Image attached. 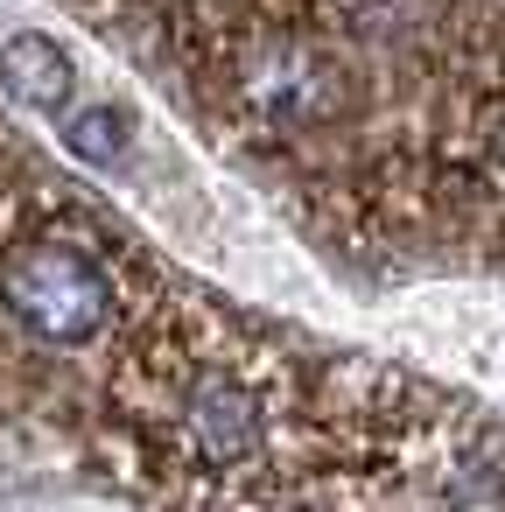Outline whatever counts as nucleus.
I'll use <instances>...</instances> for the list:
<instances>
[{"instance_id":"7ed1b4c3","label":"nucleus","mask_w":505,"mask_h":512,"mask_svg":"<svg viewBox=\"0 0 505 512\" xmlns=\"http://www.w3.org/2000/svg\"><path fill=\"white\" fill-rule=\"evenodd\" d=\"M344 99V78L316 57V50H267L246 78V106L281 120V127H309Z\"/></svg>"},{"instance_id":"39448f33","label":"nucleus","mask_w":505,"mask_h":512,"mask_svg":"<svg viewBox=\"0 0 505 512\" xmlns=\"http://www.w3.org/2000/svg\"><path fill=\"white\" fill-rule=\"evenodd\" d=\"M127 141H134V120H127L120 106H71V113H64V148H71L78 162H92V169L120 162Z\"/></svg>"},{"instance_id":"423d86ee","label":"nucleus","mask_w":505,"mask_h":512,"mask_svg":"<svg viewBox=\"0 0 505 512\" xmlns=\"http://www.w3.org/2000/svg\"><path fill=\"white\" fill-rule=\"evenodd\" d=\"M491 155H498V169H505V120H498V141H491Z\"/></svg>"},{"instance_id":"20e7f679","label":"nucleus","mask_w":505,"mask_h":512,"mask_svg":"<svg viewBox=\"0 0 505 512\" xmlns=\"http://www.w3.org/2000/svg\"><path fill=\"white\" fill-rule=\"evenodd\" d=\"M71 85H78V71H71V57L50 36L22 29V36L0 43V92L22 99L29 113H64L71 106Z\"/></svg>"},{"instance_id":"f257e3e1","label":"nucleus","mask_w":505,"mask_h":512,"mask_svg":"<svg viewBox=\"0 0 505 512\" xmlns=\"http://www.w3.org/2000/svg\"><path fill=\"white\" fill-rule=\"evenodd\" d=\"M0 309L15 316V330H29L36 344H92L113 309H120V288L106 274V260L78 239H15L0 253Z\"/></svg>"},{"instance_id":"f03ea898","label":"nucleus","mask_w":505,"mask_h":512,"mask_svg":"<svg viewBox=\"0 0 505 512\" xmlns=\"http://www.w3.org/2000/svg\"><path fill=\"white\" fill-rule=\"evenodd\" d=\"M183 435L211 463H253L267 449V435H274L267 428V393L232 365H204L183 386Z\"/></svg>"}]
</instances>
